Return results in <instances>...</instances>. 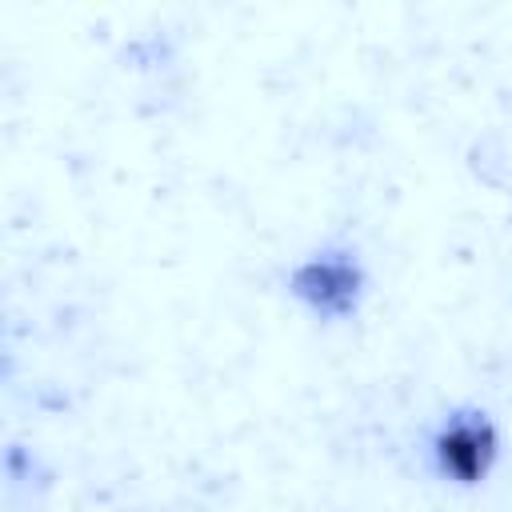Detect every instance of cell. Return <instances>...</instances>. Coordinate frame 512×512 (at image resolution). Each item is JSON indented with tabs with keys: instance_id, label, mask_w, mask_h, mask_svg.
Returning <instances> with one entry per match:
<instances>
[{
	"instance_id": "7a4b0ae2",
	"label": "cell",
	"mask_w": 512,
	"mask_h": 512,
	"mask_svg": "<svg viewBox=\"0 0 512 512\" xmlns=\"http://www.w3.org/2000/svg\"><path fill=\"white\" fill-rule=\"evenodd\" d=\"M292 292L320 316H344L360 296V268L348 256H316L296 268Z\"/></svg>"
},
{
	"instance_id": "6da1fadb",
	"label": "cell",
	"mask_w": 512,
	"mask_h": 512,
	"mask_svg": "<svg viewBox=\"0 0 512 512\" xmlns=\"http://www.w3.org/2000/svg\"><path fill=\"white\" fill-rule=\"evenodd\" d=\"M432 452L444 476H452L456 484H476L496 460V432L484 416H456L436 432Z\"/></svg>"
}]
</instances>
